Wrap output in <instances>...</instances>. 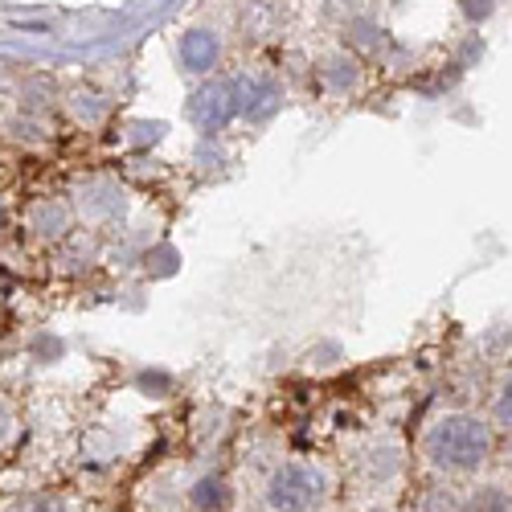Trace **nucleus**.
<instances>
[{"label": "nucleus", "instance_id": "f03ea898", "mask_svg": "<svg viewBox=\"0 0 512 512\" xmlns=\"http://www.w3.org/2000/svg\"><path fill=\"white\" fill-rule=\"evenodd\" d=\"M320 496H324V476L312 472V467H300V463L275 472V480L267 488V500L275 512H308L320 504Z\"/></svg>", "mask_w": 512, "mask_h": 512}, {"label": "nucleus", "instance_id": "f257e3e1", "mask_svg": "<svg viewBox=\"0 0 512 512\" xmlns=\"http://www.w3.org/2000/svg\"><path fill=\"white\" fill-rule=\"evenodd\" d=\"M422 451L439 472L467 476L480 472L496 451V431L480 414H447L422 435Z\"/></svg>", "mask_w": 512, "mask_h": 512}, {"label": "nucleus", "instance_id": "7ed1b4c3", "mask_svg": "<svg viewBox=\"0 0 512 512\" xmlns=\"http://www.w3.org/2000/svg\"><path fill=\"white\" fill-rule=\"evenodd\" d=\"M193 504H201V508H213V504H222V484H213V480L197 484V492H193Z\"/></svg>", "mask_w": 512, "mask_h": 512}, {"label": "nucleus", "instance_id": "20e7f679", "mask_svg": "<svg viewBox=\"0 0 512 512\" xmlns=\"http://www.w3.org/2000/svg\"><path fill=\"white\" fill-rule=\"evenodd\" d=\"M496 414L504 418V422H512V377L500 386V398H496Z\"/></svg>", "mask_w": 512, "mask_h": 512}]
</instances>
